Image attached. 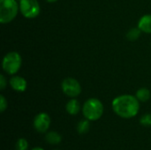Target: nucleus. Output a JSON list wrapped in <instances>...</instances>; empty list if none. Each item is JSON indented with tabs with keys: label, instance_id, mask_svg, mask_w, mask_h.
<instances>
[{
	"label": "nucleus",
	"instance_id": "obj_1",
	"mask_svg": "<svg viewBox=\"0 0 151 150\" xmlns=\"http://www.w3.org/2000/svg\"><path fill=\"white\" fill-rule=\"evenodd\" d=\"M111 107L117 116L125 119H130L139 113L140 101L134 95H121L113 99Z\"/></svg>",
	"mask_w": 151,
	"mask_h": 150
},
{
	"label": "nucleus",
	"instance_id": "obj_2",
	"mask_svg": "<svg viewBox=\"0 0 151 150\" xmlns=\"http://www.w3.org/2000/svg\"><path fill=\"white\" fill-rule=\"evenodd\" d=\"M104 104L97 98L88 99L81 107V111L85 118L89 121H96L100 119L104 114Z\"/></svg>",
	"mask_w": 151,
	"mask_h": 150
},
{
	"label": "nucleus",
	"instance_id": "obj_3",
	"mask_svg": "<svg viewBox=\"0 0 151 150\" xmlns=\"http://www.w3.org/2000/svg\"><path fill=\"white\" fill-rule=\"evenodd\" d=\"M19 11V4L17 0H0V23L7 24L12 22Z\"/></svg>",
	"mask_w": 151,
	"mask_h": 150
},
{
	"label": "nucleus",
	"instance_id": "obj_4",
	"mask_svg": "<svg viewBox=\"0 0 151 150\" xmlns=\"http://www.w3.org/2000/svg\"><path fill=\"white\" fill-rule=\"evenodd\" d=\"M21 65V57L16 51H11L7 53L2 60V68L9 75H14L17 73L19 71Z\"/></svg>",
	"mask_w": 151,
	"mask_h": 150
},
{
	"label": "nucleus",
	"instance_id": "obj_5",
	"mask_svg": "<svg viewBox=\"0 0 151 150\" xmlns=\"http://www.w3.org/2000/svg\"><path fill=\"white\" fill-rule=\"evenodd\" d=\"M19 11L27 19L36 18L41 11L40 4L37 0H19Z\"/></svg>",
	"mask_w": 151,
	"mask_h": 150
},
{
	"label": "nucleus",
	"instance_id": "obj_6",
	"mask_svg": "<svg viewBox=\"0 0 151 150\" xmlns=\"http://www.w3.org/2000/svg\"><path fill=\"white\" fill-rule=\"evenodd\" d=\"M61 89L65 95L71 98H75L81 93V86L80 82L76 79L71 77L65 78L62 81Z\"/></svg>",
	"mask_w": 151,
	"mask_h": 150
},
{
	"label": "nucleus",
	"instance_id": "obj_7",
	"mask_svg": "<svg viewBox=\"0 0 151 150\" xmlns=\"http://www.w3.org/2000/svg\"><path fill=\"white\" fill-rule=\"evenodd\" d=\"M51 119L48 113L40 112L38 113L33 121V126L35 130L39 133H46L50 126Z\"/></svg>",
	"mask_w": 151,
	"mask_h": 150
},
{
	"label": "nucleus",
	"instance_id": "obj_8",
	"mask_svg": "<svg viewBox=\"0 0 151 150\" xmlns=\"http://www.w3.org/2000/svg\"><path fill=\"white\" fill-rule=\"evenodd\" d=\"M9 84L11 86V88L16 91V92H19L22 93L24 91H26L27 88V80L20 76H13L9 80Z\"/></svg>",
	"mask_w": 151,
	"mask_h": 150
},
{
	"label": "nucleus",
	"instance_id": "obj_9",
	"mask_svg": "<svg viewBox=\"0 0 151 150\" xmlns=\"http://www.w3.org/2000/svg\"><path fill=\"white\" fill-rule=\"evenodd\" d=\"M142 32L146 34H151V14L143 15L138 22L137 26Z\"/></svg>",
	"mask_w": 151,
	"mask_h": 150
},
{
	"label": "nucleus",
	"instance_id": "obj_10",
	"mask_svg": "<svg viewBox=\"0 0 151 150\" xmlns=\"http://www.w3.org/2000/svg\"><path fill=\"white\" fill-rule=\"evenodd\" d=\"M81 109V104L79 101L75 98H72L71 100H69L65 105V111L71 116L77 115L80 112Z\"/></svg>",
	"mask_w": 151,
	"mask_h": 150
},
{
	"label": "nucleus",
	"instance_id": "obj_11",
	"mask_svg": "<svg viewBox=\"0 0 151 150\" xmlns=\"http://www.w3.org/2000/svg\"><path fill=\"white\" fill-rule=\"evenodd\" d=\"M45 141L51 145H58L62 141V136L55 131H50L45 133Z\"/></svg>",
	"mask_w": 151,
	"mask_h": 150
},
{
	"label": "nucleus",
	"instance_id": "obj_12",
	"mask_svg": "<svg viewBox=\"0 0 151 150\" xmlns=\"http://www.w3.org/2000/svg\"><path fill=\"white\" fill-rule=\"evenodd\" d=\"M136 98L140 101V103H146L148 102L151 97L150 90L146 88H142L140 89L137 90L136 94H135Z\"/></svg>",
	"mask_w": 151,
	"mask_h": 150
},
{
	"label": "nucleus",
	"instance_id": "obj_13",
	"mask_svg": "<svg viewBox=\"0 0 151 150\" xmlns=\"http://www.w3.org/2000/svg\"><path fill=\"white\" fill-rule=\"evenodd\" d=\"M90 130V121L87 118L81 120L77 125V132L80 134H86Z\"/></svg>",
	"mask_w": 151,
	"mask_h": 150
},
{
	"label": "nucleus",
	"instance_id": "obj_14",
	"mask_svg": "<svg viewBox=\"0 0 151 150\" xmlns=\"http://www.w3.org/2000/svg\"><path fill=\"white\" fill-rule=\"evenodd\" d=\"M141 29L137 27H132L127 34V38L130 41H136L141 35Z\"/></svg>",
	"mask_w": 151,
	"mask_h": 150
},
{
	"label": "nucleus",
	"instance_id": "obj_15",
	"mask_svg": "<svg viewBox=\"0 0 151 150\" xmlns=\"http://www.w3.org/2000/svg\"><path fill=\"white\" fill-rule=\"evenodd\" d=\"M28 141H27V139L25 138H19L17 142H16V146H15V149L16 150H27L28 149Z\"/></svg>",
	"mask_w": 151,
	"mask_h": 150
},
{
	"label": "nucleus",
	"instance_id": "obj_16",
	"mask_svg": "<svg viewBox=\"0 0 151 150\" xmlns=\"http://www.w3.org/2000/svg\"><path fill=\"white\" fill-rule=\"evenodd\" d=\"M140 124L143 126H151V114H144L140 118Z\"/></svg>",
	"mask_w": 151,
	"mask_h": 150
},
{
	"label": "nucleus",
	"instance_id": "obj_17",
	"mask_svg": "<svg viewBox=\"0 0 151 150\" xmlns=\"http://www.w3.org/2000/svg\"><path fill=\"white\" fill-rule=\"evenodd\" d=\"M8 107V103H7V100L5 99V97L1 95H0V111L3 113Z\"/></svg>",
	"mask_w": 151,
	"mask_h": 150
},
{
	"label": "nucleus",
	"instance_id": "obj_18",
	"mask_svg": "<svg viewBox=\"0 0 151 150\" xmlns=\"http://www.w3.org/2000/svg\"><path fill=\"white\" fill-rule=\"evenodd\" d=\"M7 86V80L4 75H0V89L4 90Z\"/></svg>",
	"mask_w": 151,
	"mask_h": 150
},
{
	"label": "nucleus",
	"instance_id": "obj_19",
	"mask_svg": "<svg viewBox=\"0 0 151 150\" xmlns=\"http://www.w3.org/2000/svg\"><path fill=\"white\" fill-rule=\"evenodd\" d=\"M31 150H44V149H42L41 147H35V148H33Z\"/></svg>",
	"mask_w": 151,
	"mask_h": 150
},
{
	"label": "nucleus",
	"instance_id": "obj_20",
	"mask_svg": "<svg viewBox=\"0 0 151 150\" xmlns=\"http://www.w3.org/2000/svg\"><path fill=\"white\" fill-rule=\"evenodd\" d=\"M48 3H55V2H57V1H58V0H46Z\"/></svg>",
	"mask_w": 151,
	"mask_h": 150
},
{
	"label": "nucleus",
	"instance_id": "obj_21",
	"mask_svg": "<svg viewBox=\"0 0 151 150\" xmlns=\"http://www.w3.org/2000/svg\"><path fill=\"white\" fill-rule=\"evenodd\" d=\"M53 150H61V149H53Z\"/></svg>",
	"mask_w": 151,
	"mask_h": 150
}]
</instances>
